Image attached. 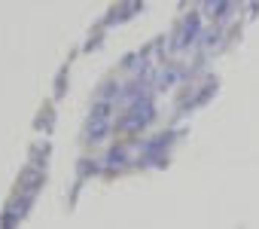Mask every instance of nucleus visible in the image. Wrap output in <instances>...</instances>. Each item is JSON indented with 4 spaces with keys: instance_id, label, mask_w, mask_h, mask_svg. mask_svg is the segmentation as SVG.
<instances>
[]
</instances>
